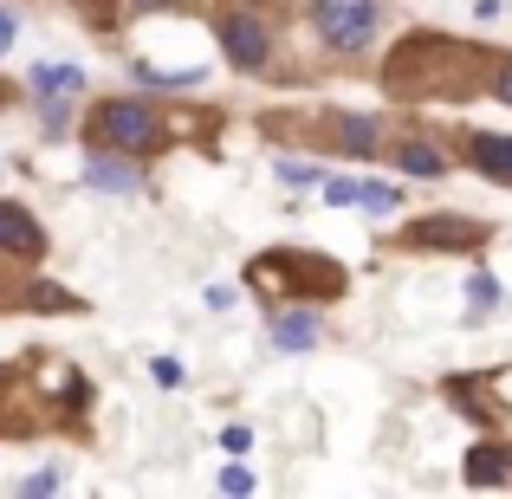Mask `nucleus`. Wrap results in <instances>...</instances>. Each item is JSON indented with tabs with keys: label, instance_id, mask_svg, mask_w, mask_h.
Listing matches in <instances>:
<instances>
[{
	"label": "nucleus",
	"instance_id": "f257e3e1",
	"mask_svg": "<svg viewBox=\"0 0 512 499\" xmlns=\"http://www.w3.org/2000/svg\"><path fill=\"white\" fill-rule=\"evenodd\" d=\"M85 137L98 143V150H117V156H150L156 143H163V117H156L150 98H98L85 111Z\"/></svg>",
	"mask_w": 512,
	"mask_h": 499
},
{
	"label": "nucleus",
	"instance_id": "f03ea898",
	"mask_svg": "<svg viewBox=\"0 0 512 499\" xmlns=\"http://www.w3.org/2000/svg\"><path fill=\"white\" fill-rule=\"evenodd\" d=\"M305 20H312V33H318L325 52H363L383 33V7H376V0H312Z\"/></svg>",
	"mask_w": 512,
	"mask_h": 499
},
{
	"label": "nucleus",
	"instance_id": "7ed1b4c3",
	"mask_svg": "<svg viewBox=\"0 0 512 499\" xmlns=\"http://www.w3.org/2000/svg\"><path fill=\"white\" fill-rule=\"evenodd\" d=\"M214 39H221V59L234 65V72H266V65H273V26L253 7H227L221 20H214Z\"/></svg>",
	"mask_w": 512,
	"mask_h": 499
},
{
	"label": "nucleus",
	"instance_id": "20e7f679",
	"mask_svg": "<svg viewBox=\"0 0 512 499\" xmlns=\"http://www.w3.org/2000/svg\"><path fill=\"white\" fill-rule=\"evenodd\" d=\"M480 240H487V227L467 221V214H422V221L402 227V247H415V253H467Z\"/></svg>",
	"mask_w": 512,
	"mask_h": 499
},
{
	"label": "nucleus",
	"instance_id": "39448f33",
	"mask_svg": "<svg viewBox=\"0 0 512 499\" xmlns=\"http://www.w3.org/2000/svg\"><path fill=\"white\" fill-rule=\"evenodd\" d=\"M325 201H331V208H357V214H370V221H389L409 195H402L396 182H376V175H331Z\"/></svg>",
	"mask_w": 512,
	"mask_h": 499
},
{
	"label": "nucleus",
	"instance_id": "423d86ee",
	"mask_svg": "<svg viewBox=\"0 0 512 499\" xmlns=\"http://www.w3.org/2000/svg\"><path fill=\"white\" fill-rule=\"evenodd\" d=\"M0 253L26 260V266L46 260V227H39V214L26 201H0Z\"/></svg>",
	"mask_w": 512,
	"mask_h": 499
},
{
	"label": "nucleus",
	"instance_id": "0eeeda50",
	"mask_svg": "<svg viewBox=\"0 0 512 499\" xmlns=\"http://www.w3.org/2000/svg\"><path fill=\"white\" fill-rule=\"evenodd\" d=\"M266 337H273V350H286V357H305V350L325 337V325H318V312L299 299V305H279L273 325H266Z\"/></svg>",
	"mask_w": 512,
	"mask_h": 499
},
{
	"label": "nucleus",
	"instance_id": "6e6552de",
	"mask_svg": "<svg viewBox=\"0 0 512 499\" xmlns=\"http://www.w3.org/2000/svg\"><path fill=\"white\" fill-rule=\"evenodd\" d=\"M85 188H104V195H137V188H143V169H137V156L91 150V156H85Z\"/></svg>",
	"mask_w": 512,
	"mask_h": 499
},
{
	"label": "nucleus",
	"instance_id": "1a4fd4ad",
	"mask_svg": "<svg viewBox=\"0 0 512 499\" xmlns=\"http://www.w3.org/2000/svg\"><path fill=\"white\" fill-rule=\"evenodd\" d=\"M461 474H467V487H512V448L506 441H474Z\"/></svg>",
	"mask_w": 512,
	"mask_h": 499
},
{
	"label": "nucleus",
	"instance_id": "9d476101",
	"mask_svg": "<svg viewBox=\"0 0 512 499\" xmlns=\"http://www.w3.org/2000/svg\"><path fill=\"white\" fill-rule=\"evenodd\" d=\"M389 163H396L402 175H415V182H441V175H448V156H441L428 137H402V143H389Z\"/></svg>",
	"mask_w": 512,
	"mask_h": 499
},
{
	"label": "nucleus",
	"instance_id": "9b49d317",
	"mask_svg": "<svg viewBox=\"0 0 512 499\" xmlns=\"http://www.w3.org/2000/svg\"><path fill=\"white\" fill-rule=\"evenodd\" d=\"M467 169H480L487 182H506L512 188V137H493V130L467 137Z\"/></svg>",
	"mask_w": 512,
	"mask_h": 499
},
{
	"label": "nucleus",
	"instance_id": "f8f14e48",
	"mask_svg": "<svg viewBox=\"0 0 512 499\" xmlns=\"http://www.w3.org/2000/svg\"><path fill=\"white\" fill-rule=\"evenodd\" d=\"M26 85H33L39 98H85V72H78V65H33Z\"/></svg>",
	"mask_w": 512,
	"mask_h": 499
},
{
	"label": "nucleus",
	"instance_id": "ddd939ff",
	"mask_svg": "<svg viewBox=\"0 0 512 499\" xmlns=\"http://www.w3.org/2000/svg\"><path fill=\"white\" fill-rule=\"evenodd\" d=\"M338 143L350 156H376L383 150V124L376 117H338Z\"/></svg>",
	"mask_w": 512,
	"mask_h": 499
},
{
	"label": "nucleus",
	"instance_id": "4468645a",
	"mask_svg": "<svg viewBox=\"0 0 512 499\" xmlns=\"http://www.w3.org/2000/svg\"><path fill=\"white\" fill-rule=\"evenodd\" d=\"M273 175H279L286 188H318V182H325V169H318V163H305V156H279Z\"/></svg>",
	"mask_w": 512,
	"mask_h": 499
},
{
	"label": "nucleus",
	"instance_id": "2eb2a0df",
	"mask_svg": "<svg viewBox=\"0 0 512 499\" xmlns=\"http://www.w3.org/2000/svg\"><path fill=\"white\" fill-rule=\"evenodd\" d=\"M467 299H474L480 312H500V305H506V286L493 273H474V279H467Z\"/></svg>",
	"mask_w": 512,
	"mask_h": 499
},
{
	"label": "nucleus",
	"instance_id": "dca6fc26",
	"mask_svg": "<svg viewBox=\"0 0 512 499\" xmlns=\"http://www.w3.org/2000/svg\"><path fill=\"white\" fill-rule=\"evenodd\" d=\"M26 305L33 312H78V299L65 286H26Z\"/></svg>",
	"mask_w": 512,
	"mask_h": 499
},
{
	"label": "nucleus",
	"instance_id": "f3484780",
	"mask_svg": "<svg viewBox=\"0 0 512 499\" xmlns=\"http://www.w3.org/2000/svg\"><path fill=\"white\" fill-rule=\"evenodd\" d=\"M72 104H78V98H46V104H39V130H46V137H65V124H72Z\"/></svg>",
	"mask_w": 512,
	"mask_h": 499
},
{
	"label": "nucleus",
	"instance_id": "a211bd4d",
	"mask_svg": "<svg viewBox=\"0 0 512 499\" xmlns=\"http://www.w3.org/2000/svg\"><path fill=\"white\" fill-rule=\"evenodd\" d=\"M59 487H65L59 467H39V474H26V480H20V493H26V499H46V493H59Z\"/></svg>",
	"mask_w": 512,
	"mask_h": 499
},
{
	"label": "nucleus",
	"instance_id": "6ab92c4d",
	"mask_svg": "<svg viewBox=\"0 0 512 499\" xmlns=\"http://www.w3.org/2000/svg\"><path fill=\"white\" fill-rule=\"evenodd\" d=\"M221 448H227V454H247V448H253V428H247V422H227V428H221Z\"/></svg>",
	"mask_w": 512,
	"mask_h": 499
},
{
	"label": "nucleus",
	"instance_id": "aec40b11",
	"mask_svg": "<svg viewBox=\"0 0 512 499\" xmlns=\"http://www.w3.org/2000/svg\"><path fill=\"white\" fill-rule=\"evenodd\" d=\"M221 493H253V467H221Z\"/></svg>",
	"mask_w": 512,
	"mask_h": 499
},
{
	"label": "nucleus",
	"instance_id": "412c9836",
	"mask_svg": "<svg viewBox=\"0 0 512 499\" xmlns=\"http://www.w3.org/2000/svg\"><path fill=\"white\" fill-rule=\"evenodd\" d=\"M13 39H20V13H13V7H0V59L13 52Z\"/></svg>",
	"mask_w": 512,
	"mask_h": 499
},
{
	"label": "nucleus",
	"instance_id": "4be33fe9",
	"mask_svg": "<svg viewBox=\"0 0 512 499\" xmlns=\"http://www.w3.org/2000/svg\"><path fill=\"white\" fill-rule=\"evenodd\" d=\"M493 98H500V104H512V59H500V65H493Z\"/></svg>",
	"mask_w": 512,
	"mask_h": 499
},
{
	"label": "nucleus",
	"instance_id": "5701e85b",
	"mask_svg": "<svg viewBox=\"0 0 512 499\" xmlns=\"http://www.w3.org/2000/svg\"><path fill=\"white\" fill-rule=\"evenodd\" d=\"M150 370H156V383H163V389H175V383H182V363H175V357H156Z\"/></svg>",
	"mask_w": 512,
	"mask_h": 499
},
{
	"label": "nucleus",
	"instance_id": "b1692460",
	"mask_svg": "<svg viewBox=\"0 0 512 499\" xmlns=\"http://www.w3.org/2000/svg\"><path fill=\"white\" fill-rule=\"evenodd\" d=\"M208 312H234V292H227V286H208Z\"/></svg>",
	"mask_w": 512,
	"mask_h": 499
},
{
	"label": "nucleus",
	"instance_id": "393cba45",
	"mask_svg": "<svg viewBox=\"0 0 512 499\" xmlns=\"http://www.w3.org/2000/svg\"><path fill=\"white\" fill-rule=\"evenodd\" d=\"M506 13V0H474V20H500Z\"/></svg>",
	"mask_w": 512,
	"mask_h": 499
}]
</instances>
